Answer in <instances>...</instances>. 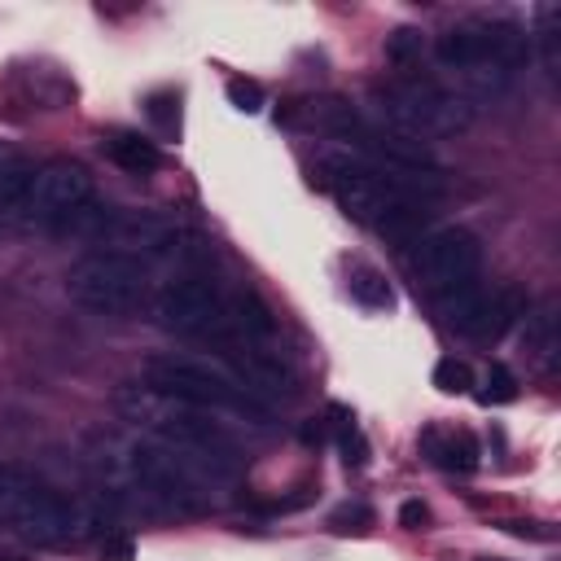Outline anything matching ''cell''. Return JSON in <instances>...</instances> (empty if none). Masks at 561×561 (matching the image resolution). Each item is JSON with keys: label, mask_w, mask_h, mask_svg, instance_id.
Listing matches in <instances>:
<instances>
[{"label": "cell", "mask_w": 561, "mask_h": 561, "mask_svg": "<svg viewBox=\"0 0 561 561\" xmlns=\"http://www.w3.org/2000/svg\"><path fill=\"white\" fill-rule=\"evenodd\" d=\"M324 171V188L333 193V202L355 219V224H368L377 228L381 237H412L421 228V219L430 215L425 202H421V184L416 180H403V175H390L355 153H329L320 162Z\"/></svg>", "instance_id": "obj_1"}, {"label": "cell", "mask_w": 561, "mask_h": 561, "mask_svg": "<svg viewBox=\"0 0 561 561\" xmlns=\"http://www.w3.org/2000/svg\"><path fill=\"white\" fill-rule=\"evenodd\" d=\"M114 408H118L123 421H131V425L149 430L158 443L175 447L197 473H219V478H228V473L237 469L232 438L210 421V412H197V408H188V403H180V399H167V394H158V390H149V386H140V381L118 386Z\"/></svg>", "instance_id": "obj_2"}, {"label": "cell", "mask_w": 561, "mask_h": 561, "mask_svg": "<svg viewBox=\"0 0 561 561\" xmlns=\"http://www.w3.org/2000/svg\"><path fill=\"white\" fill-rule=\"evenodd\" d=\"M0 522L35 543H70L83 535H101V508L70 500L44 478L13 465L0 469Z\"/></svg>", "instance_id": "obj_3"}, {"label": "cell", "mask_w": 561, "mask_h": 561, "mask_svg": "<svg viewBox=\"0 0 561 561\" xmlns=\"http://www.w3.org/2000/svg\"><path fill=\"white\" fill-rule=\"evenodd\" d=\"M368 101L377 110V118H386L390 131L425 140V136H456L473 123V105L460 92H447L434 79L421 75H399V79H381L368 88Z\"/></svg>", "instance_id": "obj_4"}, {"label": "cell", "mask_w": 561, "mask_h": 561, "mask_svg": "<svg viewBox=\"0 0 561 561\" xmlns=\"http://www.w3.org/2000/svg\"><path fill=\"white\" fill-rule=\"evenodd\" d=\"M145 386L167 394V399H180L197 412H232V416H250V421H267V403L254 399L250 386H241L232 373L206 364V359H193V355H149L145 359Z\"/></svg>", "instance_id": "obj_5"}, {"label": "cell", "mask_w": 561, "mask_h": 561, "mask_svg": "<svg viewBox=\"0 0 561 561\" xmlns=\"http://www.w3.org/2000/svg\"><path fill=\"white\" fill-rule=\"evenodd\" d=\"M434 61L443 70H465L482 83L508 79L530 61V35L508 18L460 22L434 39Z\"/></svg>", "instance_id": "obj_6"}, {"label": "cell", "mask_w": 561, "mask_h": 561, "mask_svg": "<svg viewBox=\"0 0 561 561\" xmlns=\"http://www.w3.org/2000/svg\"><path fill=\"white\" fill-rule=\"evenodd\" d=\"M145 289H149L145 263L123 254V250H92V254L75 259L66 272L70 302H79L83 311H96V316L136 311L145 302Z\"/></svg>", "instance_id": "obj_7"}, {"label": "cell", "mask_w": 561, "mask_h": 561, "mask_svg": "<svg viewBox=\"0 0 561 561\" xmlns=\"http://www.w3.org/2000/svg\"><path fill=\"white\" fill-rule=\"evenodd\" d=\"M127 473L131 482L140 486L145 500H153L162 513H202L206 508V486H202V473L167 443L158 438H136L127 443Z\"/></svg>", "instance_id": "obj_8"}, {"label": "cell", "mask_w": 561, "mask_h": 561, "mask_svg": "<svg viewBox=\"0 0 561 561\" xmlns=\"http://www.w3.org/2000/svg\"><path fill=\"white\" fill-rule=\"evenodd\" d=\"M438 311H443L447 329H456L460 337H469V342H500L530 311V298L522 294V285L486 289L478 280H465V285L438 294Z\"/></svg>", "instance_id": "obj_9"}, {"label": "cell", "mask_w": 561, "mask_h": 561, "mask_svg": "<svg viewBox=\"0 0 561 561\" xmlns=\"http://www.w3.org/2000/svg\"><path fill=\"white\" fill-rule=\"evenodd\" d=\"M478 267H482V245L469 228H434L412 250V276L434 298L465 280H478Z\"/></svg>", "instance_id": "obj_10"}, {"label": "cell", "mask_w": 561, "mask_h": 561, "mask_svg": "<svg viewBox=\"0 0 561 561\" xmlns=\"http://www.w3.org/2000/svg\"><path fill=\"white\" fill-rule=\"evenodd\" d=\"M153 320L167 329V333H180V337H206V333H219L228 324V302L219 298V289L202 276H180V280H167L153 298Z\"/></svg>", "instance_id": "obj_11"}, {"label": "cell", "mask_w": 561, "mask_h": 561, "mask_svg": "<svg viewBox=\"0 0 561 561\" xmlns=\"http://www.w3.org/2000/svg\"><path fill=\"white\" fill-rule=\"evenodd\" d=\"M83 202H92V171L83 162H75V158H53V162H44L35 171L26 228L57 232Z\"/></svg>", "instance_id": "obj_12"}, {"label": "cell", "mask_w": 561, "mask_h": 561, "mask_svg": "<svg viewBox=\"0 0 561 561\" xmlns=\"http://www.w3.org/2000/svg\"><path fill=\"white\" fill-rule=\"evenodd\" d=\"M105 237L114 245H123V254H131V259H140V254L162 259V254H175L184 241V232L162 215H110Z\"/></svg>", "instance_id": "obj_13"}, {"label": "cell", "mask_w": 561, "mask_h": 561, "mask_svg": "<svg viewBox=\"0 0 561 561\" xmlns=\"http://www.w3.org/2000/svg\"><path fill=\"white\" fill-rule=\"evenodd\" d=\"M522 320H526L522 324V355H526V364L535 373H543V377L557 373V364H561V316H557V302L548 298V302L530 307Z\"/></svg>", "instance_id": "obj_14"}, {"label": "cell", "mask_w": 561, "mask_h": 561, "mask_svg": "<svg viewBox=\"0 0 561 561\" xmlns=\"http://www.w3.org/2000/svg\"><path fill=\"white\" fill-rule=\"evenodd\" d=\"M421 451L434 465L451 469V473H473L478 469V443H473L469 430H438V425H430V430H421Z\"/></svg>", "instance_id": "obj_15"}, {"label": "cell", "mask_w": 561, "mask_h": 561, "mask_svg": "<svg viewBox=\"0 0 561 561\" xmlns=\"http://www.w3.org/2000/svg\"><path fill=\"white\" fill-rule=\"evenodd\" d=\"M31 188H35V167L13 158V162L0 171V232H18V228H26V215H31Z\"/></svg>", "instance_id": "obj_16"}, {"label": "cell", "mask_w": 561, "mask_h": 561, "mask_svg": "<svg viewBox=\"0 0 561 561\" xmlns=\"http://www.w3.org/2000/svg\"><path fill=\"white\" fill-rule=\"evenodd\" d=\"M105 153H110L114 167H123L131 175H145V171H153L162 162L158 145L149 136H140V131H110L105 136Z\"/></svg>", "instance_id": "obj_17"}, {"label": "cell", "mask_w": 561, "mask_h": 561, "mask_svg": "<svg viewBox=\"0 0 561 561\" xmlns=\"http://www.w3.org/2000/svg\"><path fill=\"white\" fill-rule=\"evenodd\" d=\"M228 320L237 324V333H241L245 342H267V337L276 333V320H272L267 302H263L254 289H241V294L232 298V307H228Z\"/></svg>", "instance_id": "obj_18"}, {"label": "cell", "mask_w": 561, "mask_h": 561, "mask_svg": "<svg viewBox=\"0 0 561 561\" xmlns=\"http://www.w3.org/2000/svg\"><path fill=\"white\" fill-rule=\"evenodd\" d=\"M346 289H351V298H355L359 307H368V311H390V307H394V289H390L386 272H377L373 263H351Z\"/></svg>", "instance_id": "obj_19"}, {"label": "cell", "mask_w": 561, "mask_h": 561, "mask_svg": "<svg viewBox=\"0 0 561 561\" xmlns=\"http://www.w3.org/2000/svg\"><path fill=\"white\" fill-rule=\"evenodd\" d=\"M421 53H425V35L416 31V26H394L390 35H386V61L390 66H412V61H421Z\"/></svg>", "instance_id": "obj_20"}, {"label": "cell", "mask_w": 561, "mask_h": 561, "mask_svg": "<svg viewBox=\"0 0 561 561\" xmlns=\"http://www.w3.org/2000/svg\"><path fill=\"white\" fill-rule=\"evenodd\" d=\"M513 399H517V377H513L504 364H491L486 377H482L478 403H482V408H500V403H513Z\"/></svg>", "instance_id": "obj_21"}, {"label": "cell", "mask_w": 561, "mask_h": 561, "mask_svg": "<svg viewBox=\"0 0 561 561\" xmlns=\"http://www.w3.org/2000/svg\"><path fill=\"white\" fill-rule=\"evenodd\" d=\"M434 386H438L443 394H465V390L473 386V368H469L465 359H456V355H443V359L434 364Z\"/></svg>", "instance_id": "obj_22"}, {"label": "cell", "mask_w": 561, "mask_h": 561, "mask_svg": "<svg viewBox=\"0 0 561 561\" xmlns=\"http://www.w3.org/2000/svg\"><path fill=\"white\" fill-rule=\"evenodd\" d=\"M337 416H342V412H337ZM337 451H342V460H346L351 469H359V465L368 460V438L359 434V425H355L351 416L337 421Z\"/></svg>", "instance_id": "obj_23"}, {"label": "cell", "mask_w": 561, "mask_h": 561, "mask_svg": "<svg viewBox=\"0 0 561 561\" xmlns=\"http://www.w3.org/2000/svg\"><path fill=\"white\" fill-rule=\"evenodd\" d=\"M557 9H539V44H543V70L557 79V66H561V53H557Z\"/></svg>", "instance_id": "obj_24"}, {"label": "cell", "mask_w": 561, "mask_h": 561, "mask_svg": "<svg viewBox=\"0 0 561 561\" xmlns=\"http://www.w3.org/2000/svg\"><path fill=\"white\" fill-rule=\"evenodd\" d=\"M228 101L241 110V114H259L263 110V88L254 83V79H228Z\"/></svg>", "instance_id": "obj_25"}, {"label": "cell", "mask_w": 561, "mask_h": 561, "mask_svg": "<svg viewBox=\"0 0 561 561\" xmlns=\"http://www.w3.org/2000/svg\"><path fill=\"white\" fill-rule=\"evenodd\" d=\"M101 561H136V543L127 530H110L101 535Z\"/></svg>", "instance_id": "obj_26"}, {"label": "cell", "mask_w": 561, "mask_h": 561, "mask_svg": "<svg viewBox=\"0 0 561 561\" xmlns=\"http://www.w3.org/2000/svg\"><path fill=\"white\" fill-rule=\"evenodd\" d=\"M368 522H373V508H368V504H342V508L329 517L333 530H364Z\"/></svg>", "instance_id": "obj_27"}, {"label": "cell", "mask_w": 561, "mask_h": 561, "mask_svg": "<svg viewBox=\"0 0 561 561\" xmlns=\"http://www.w3.org/2000/svg\"><path fill=\"white\" fill-rule=\"evenodd\" d=\"M399 522H403L408 530H421V526L430 522V508H425L421 500H403V508H399Z\"/></svg>", "instance_id": "obj_28"}, {"label": "cell", "mask_w": 561, "mask_h": 561, "mask_svg": "<svg viewBox=\"0 0 561 561\" xmlns=\"http://www.w3.org/2000/svg\"><path fill=\"white\" fill-rule=\"evenodd\" d=\"M9 162H13V158H4V153H0V171H4V167H9Z\"/></svg>", "instance_id": "obj_29"}]
</instances>
